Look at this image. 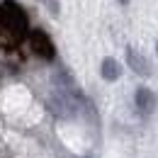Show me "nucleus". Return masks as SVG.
Masks as SVG:
<instances>
[{"label":"nucleus","instance_id":"nucleus-1","mask_svg":"<svg viewBox=\"0 0 158 158\" xmlns=\"http://www.w3.org/2000/svg\"><path fill=\"white\" fill-rule=\"evenodd\" d=\"M29 44H32V49H34V54L44 61H54L56 56V49H54V41L49 39V34L44 32V29H32L29 32Z\"/></svg>","mask_w":158,"mask_h":158},{"label":"nucleus","instance_id":"nucleus-2","mask_svg":"<svg viewBox=\"0 0 158 158\" xmlns=\"http://www.w3.org/2000/svg\"><path fill=\"white\" fill-rule=\"evenodd\" d=\"M49 107H51V112H54L56 117H63V119L76 114L73 102H71V98H68L66 93H54V95L49 98Z\"/></svg>","mask_w":158,"mask_h":158},{"label":"nucleus","instance_id":"nucleus-3","mask_svg":"<svg viewBox=\"0 0 158 158\" xmlns=\"http://www.w3.org/2000/svg\"><path fill=\"white\" fill-rule=\"evenodd\" d=\"M127 63H129V68H131L136 76H141V78L151 76V66H148V61L143 59L134 46H127Z\"/></svg>","mask_w":158,"mask_h":158},{"label":"nucleus","instance_id":"nucleus-4","mask_svg":"<svg viewBox=\"0 0 158 158\" xmlns=\"http://www.w3.org/2000/svg\"><path fill=\"white\" fill-rule=\"evenodd\" d=\"M134 105H136L143 114H151L153 107H156V95H153V90H151V88H136V93H134Z\"/></svg>","mask_w":158,"mask_h":158},{"label":"nucleus","instance_id":"nucleus-5","mask_svg":"<svg viewBox=\"0 0 158 158\" xmlns=\"http://www.w3.org/2000/svg\"><path fill=\"white\" fill-rule=\"evenodd\" d=\"M122 63H119L117 59H112V56H107V59H102V63H100V76H102V80H107V83H114V80L122 78Z\"/></svg>","mask_w":158,"mask_h":158},{"label":"nucleus","instance_id":"nucleus-6","mask_svg":"<svg viewBox=\"0 0 158 158\" xmlns=\"http://www.w3.org/2000/svg\"><path fill=\"white\" fill-rule=\"evenodd\" d=\"M44 5H46V10L54 15V17H59V12H61V5H59V0H44Z\"/></svg>","mask_w":158,"mask_h":158},{"label":"nucleus","instance_id":"nucleus-7","mask_svg":"<svg viewBox=\"0 0 158 158\" xmlns=\"http://www.w3.org/2000/svg\"><path fill=\"white\" fill-rule=\"evenodd\" d=\"M119 5H124V7H127V5H129V0H117Z\"/></svg>","mask_w":158,"mask_h":158},{"label":"nucleus","instance_id":"nucleus-8","mask_svg":"<svg viewBox=\"0 0 158 158\" xmlns=\"http://www.w3.org/2000/svg\"><path fill=\"white\" fill-rule=\"evenodd\" d=\"M156 54H158V41H156Z\"/></svg>","mask_w":158,"mask_h":158},{"label":"nucleus","instance_id":"nucleus-9","mask_svg":"<svg viewBox=\"0 0 158 158\" xmlns=\"http://www.w3.org/2000/svg\"><path fill=\"white\" fill-rule=\"evenodd\" d=\"M39 2H44V0H39Z\"/></svg>","mask_w":158,"mask_h":158}]
</instances>
